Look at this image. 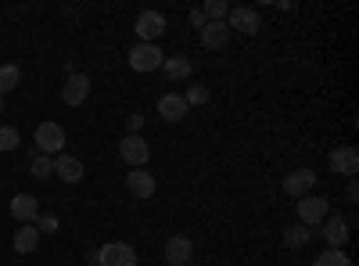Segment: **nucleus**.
<instances>
[{
  "mask_svg": "<svg viewBox=\"0 0 359 266\" xmlns=\"http://www.w3.org/2000/svg\"><path fill=\"white\" fill-rule=\"evenodd\" d=\"M187 101H184V94H162L158 98V115L165 123H180V119H187Z\"/></svg>",
  "mask_w": 359,
  "mask_h": 266,
  "instance_id": "15",
  "label": "nucleus"
},
{
  "mask_svg": "<svg viewBox=\"0 0 359 266\" xmlns=\"http://www.w3.org/2000/svg\"><path fill=\"white\" fill-rule=\"evenodd\" d=\"M11 245H15V252H18V255H29V252H36V248H40V230H36L33 223H22V227L15 230Z\"/></svg>",
  "mask_w": 359,
  "mask_h": 266,
  "instance_id": "18",
  "label": "nucleus"
},
{
  "mask_svg": "<svg viewBox=\"0 0 359 266\" xmlns=\"http://www.w3.org/2000/svg\"><path fill=\"white\" fill-rule=\"evenodd\" d=\"M162 72H165L169 79H187V76H191V62H187V58H165Z\"/></svg>",
  "mask_w": 359,
  "mask_h": 266,
  "instance_id": "20",
  "label": "nucleus"
},
{
  "mask_svg": "<svg viewBox=\"0 0 359 266\" xmlns=\"http://www.w3.org/2000/svg\"><path fill=\"white\" fill-rule=\"evenodd\" d=\"M359 198V187H355V176L348 180V187H345V201H355Z\"/></svg>",
  "mask_w": 359,
  "mask_h": 266,
  "instance_id": "30",
  "label": "nucleus"
},
{
  "mask_svg": "<svg viewBox=\"0 0 359 266\" xmlns=\"http://www.w3.org/2000/svg\"><path fill=\"white\" fill-rule=\"evenodd\" d=\"M97 266H137V252L126 241H108L97 248Z\"/></svg>",
  "mask_w": 359,
  "mask_h": 266,
  "instance_id": "5",
  "label": "nucleus"
},
{
  "mask_svg": "<svg viewBox=\"0 0 359 266\" xmlns=\"http://www.w3.org/2000/svg\"><path fill=\"white\" fill-rule=\"evenodd\" d=\"M18 144H22V137L15 126H0V152H15Z\"/></svg>",
  "mask_w": 359,
  "mask_h": 266,
  "instance_id": "26",
  "label": "nucleus"
},
{
  "mask_svg": "<svg viewBox=\"0 0 359 266\" xmlns=\"http://www.w3.org/2000/svg\"><path fill=\"white\" fill-rule=\"evenodd\" d=\"M126 126H130V133H140V130H144V115H140V112H133L130 119H126Z\"/></svg>",
  "mask_w": 359,
  "mask_h": 266,
  "instance_id": "28",
  "label": "nucleus"
},
{
  "mask_svg": "<svg viewBox=\"0 0 359 266\" xmlns=\"http://www.w3.org/2000/svg\"><path fill=\"white\" fill-rule=\"evenodd\" d=\"M86 98H90V76L72 72V76L65 79V86H62V101H65L69 108H79Z\"/></svg>",
  "mask_w": 359,
  "mask_h": 266,
  "instance_id": "9",
  "label": "nucleus"
},
{
  "mask_svg": "<svg viewBox=\"0 0 359 266\" xmlns=\"http://www.w3.org/2000/svg\"><path fill=\"white\" fill-rule=\"evenodd\" d=\"M327 216H331V201L320 198V194H306V198H298V223L316 230Z\"/></svg>",
  "mask_w": 359,
  "mask_h": 266,
  "instance_id": "1",
  "label": "nucleus"
},
{
  "mask_svg": "<svg viewBox=\"0 0 359 266\" xmlns=\"http://www.w3.org/2000/svg\"><path fill=\"white\" fill-rule=\"evenodd\" d=\"M226 29L230 33H245V36H255L259 33V11L255 8H230L226 15Z\"/></svg>",
  "mask_w": 359,
  "mask_h": 266,
  "instance_id": "7",
  "label": "nucleus"
},
{
  "mask_svg": "<svg viewBox=\"0 0 359 266\" xmlns=\"http://www.w3.org/2000/svg\"><path fill=\"white\" fill-rule=\"evenodd\" d=\"M313 266H352V259L345 255V248H327L323 255L313 259Z\"/></svg>",
  "mask_w": 359,
  "mask_h": 266,
  "instance_id": "22",
  "label": "nucleus"
},
{
  "mask_svg": "<svg viewBox=\"0 0 359 266\" xmlns=\"http://www.w3.org/2000/svg\"><path fill=\"white\" fill-rule=\"evenodd\" d=\"M54 176L57 180H65V184H79L83 180V162L76 155H54Z\"/></svg>",
  "mask_w": 359,
  "mask_h": 266,
  "instance_id": "16",
  "label": "nucleus"
},
{
  "mask_svg": "<svg viewBox=\"0 0 359 266\" xmlns=\"http://www.w3.org/2000/svg\"><path fill=\"white\" fill-rule=\"evenodd\" d=\"M11 216H15L18 227H22V223H36L40 201H36L33 194H15V198H11Z\"/></svg>",
  "mask_w": 359,
  "mask_h": 266,
  "instance_id": "14",
  "label": "nucleus"
},
{
  "mask_svg": "<svg viewBox=\"0 0 359 266\" xmlns=\"http://www.w3.org/2000/svg\"><path fill=\"white\" fill-rule=\"evenodd\" d=\"M33 227H36L40 234H54V230H57V216H54V213H50V216H43V213H40Z\"/></svg>",
  "mask_w": 359,
  "mask_h": 266,
  "instance_id": "27",
  "label": "nucleus"
},
{
  "mask_svg": "<svg viewBox=\"0 0 359 266\" xmlns=\"http://www.w3.org/2000/svg\"><path fill=\"white\" fill-rule=\"evenodd\" d=\"M205 22H208V18L201 15V8H194V11H191V25H194L198 33H201V29H205Z\"/></svg>",
  "mask_w": 359,
  "mask_h": 266,
  "instance_id": "29",
  "label": "nucleus"
},
{
  "mask_svg": "<svg viewBox=\"0 0 359 266\" xmlns=\"http://www.w3.org/2000/svg\"><path fill=\"white\" fill-rule=\"evenodd\" d=\"M187 266H198V262H187Z\"/></svg>",
  "mask_w": 359,
  "mask_h": 266,
  "instance_id": "32",
  "label": "nucleus"
},
{
  "mask_svg": "<svg viewBox=\"0 0 359 266\" xmlns=\"http://www.w3.org/2000/svg\"><path fill=\"white\" fill-rule=\"evenodd\" d=\"M133 29H137V36H140L144 44H155L158 36H165L169 22H165V15H162V11H140Z\"/></svg>",
  "mask_w": 359,
  "mask_h": 266,
  "instance_id": "6",
  "label": "nucleus"
},
{
  "mask_svg": "<svg viewBox=\"0 0 359 266\" xmlns=\"http://www.w3.org/2000/svg\"><path fill=\"white\" fill-rule=\"evenodd\" d=\"M309 238H313V230L302 227V223H294V227L284 230V248H302V245H309Z\"/></svg>",
  "mask_w": 359,
  "mask_h": 266,
  "instance_id": "19",
  "label": "nucleus"
},
{
  "mask_svg": "<svg viewBox=\"0 0 359 266\" xmlns=\"http://www.w3.org/2000/svg\"><path fill=\"white\" fill-rule=\"evenodd\" d=\"M208 98H212V91H208V86H201V83H194V86H187V94H184V101H187V108L194 105H208Z\"/></svg>",
  "mask_w": 359,
  "mask_h": 266,
  "instance_id": "25",
  "label": "nucleus"
},
{
  "mask_svg": "<svg viewBox=\"0 0 359 266\" xmlns=\"http://www.w3.org/2000/svg\"><path fill=\"white\" fill-rule=\"evenodd\" d=\"M29 173L36 176V180H50L54 176V159H47V155H33V162H29Z\"/></svg>",
  "mask_w": 359,
  "mask_h": 266,
  "instance_id": "21",
  "label": "nucleus"
},
{
  "mask_svg": "<svg viewBox=\"0 0 359 266\" xmlns=\"http://www.w3.org/2000/svg\"><path fill=\"white\" fill-rule=\"evenodd\" d=\"M126 187H130V194H133V198H140V201L155 198V191H158L155 176L147 173V169H130V173H126Z\"/></svg>",
  "mask_w": 359,
  "mask_h": 266,
  "instance_id": "11",
  "label": "nucleus"
},
{
  "mask_svg": "<svg viewBox=\"0 0 359 266\" xmlns=\"http://www.w3.org/2000/svg\"><path fill=\"white\" fill-rule=\"evenodd\" d=\"M162 266H165V262H162Z\"/></svg>",
  "mask_w": 359,
  "mask_h": 266,
  "instance_id": "34",
  "label": "nucleus"
},
{
  "mask_svg": "<svg viewBox=\"0 0 359 266\" xmlns=\"http://www.w3.org/2000/svg\"><path fill=\"white\" fill-rule=\"evenodd\" d=\"M201 15H205L208 22H226V15H230V4H226V0H208V4L201 8Z\"/></svg>",
  "mask_w": 359,
  "mask_h": 266,
  "instance_id": "24",
  "label": "nucleus"
},
{
  "mask_svg": "<svg viewBox=\"0 0 359 266\" xmlns=\"http://www.w3.org/2000/svg\"><path fill=\"white\" fill-rule=\"evenodd\" d=\"M187 262H194V241L184 234H172L165 241V266H187Z\"/></svg>",
  "mask_w": 359,
  "mask_h": 266,
  "instance_id": "8",
  "label": "nucleus"
},
{
  "mask_svg": "<svg viewBox=\"0 0 359 266\" xmlns=\"http://www.w3.org/2000/svg\"><path fill=\"white\" fill-rule=\"evenodd\" d=\"M230 29H226V22H205V29H201V44L208 47V51H223L226 44H230Z\"/></svg>",
  "mask_w": 359,
  "mask_h": 266,
  "instance_id": "17",
  "label": "nucleus"
},
{
  "mask_svg": "<svg viewBox=\"0 0 359 266\" xmlns=\"http://www.w3.org/2000/svg\"><path fill=\"white\" fill-rule=\"evenodd\" d=\"M90 266H97V262H90Z\"/></svg>",
  "mask_w": 359,
  "mask_h": 266,
  "instance_id": "33",
  "label": "nucleus"
},
{
  "mask_svg": "<svg viewBox=\"0 0 359 266\" xmlns=\"http://www.w3.org/2000/svg\"><path fill=\"white\" fill-rule=\"evenodd\" d=\"M327 162H331V169H334L338 176H348V180H352V176L359 173V152H355L352 144H345V147H334V152H331V159H327Z\"/></svg>",
  "mask_w": 359,
  "mask_h": 266,
  "instance_id": "10",
  "label": "nucleus"
},
{
  "mask_svg": "<svg viewBox=\"0 0 359 266\" xmlns=\"http://www.w3.org/2000/svg\"><path fill=\"white\" fill-rule=\"evenodd\" d=\"M18 83H22V69L18 65H0V94L15 91Z\"/></svg>",
  "mask_w": 359,
  "mask_h": 266,
  "instance_id": "23",
  "label": "nucleus"
},
{
  "mask_svg": "<svg viewBox=\"0 0 359 266\" xmlns=\"http://www.w3.org/2000/svg\"><path fill=\"white\" fill-rule=\"evenodd\" d=\"M0 115H4V94H0Z\"/></svg>",
  "mask_w": 359,
  "mask_h": 266,
  "instance_id": "31",
  "label": "nucleus"
},
{
  "mask_svg": "<svg viewBox=\"0 0 359 266\" xmlns=\"http://www.w3.org/2000/svg\"><path fill=\"white\" fill-rule=\"evenodd\" d=\"M118 155H123V162L130 169H144L147 159H151V147H147V140L140 133H126L123 140H118Z\"/></svg>",
  "mask_w": 359,
  "mask_h": 266,
  "instance_id": "2",
  "label": "nucleus"
},
{
  "mask_svg": "<svg viewBox=\"0 0 359 266\" xmlns=\"http://www.w3.org/2000/svg\"><path fill=\"white\" fill-rule=\"evenodd\" d=\"M313 187H316V173L313 169H294V173L284 176V191L291 198H306V194H313Z\"/></svg>",
  "mask_w": 359,
  "mask_h": 266,
  "instance_id": "12",
  "label": "nucleus"
},
{
  "mask_svg": "<svg viewBox=\"0 0 359 266\" xmlns=\"http://www.w3.org/2000/svg\"><path fill=\"white\" fill-rule=\"evenodd\" d=\"M320 238L327 241V248H345V241H348V223H345L341 216H327V220L320 223Z\"/></svg>",
  "mask_w": 359,
  "mask_h": 266,
  "instance_id": "13",
  "label": "nucleus"
},
{
  "mask_svg": "<svg viewBox=\"0 0 359 266\" xmlns=\"http://www.w3.org/2000/svg\"><path fill=\"white\" fill-rule=\"evenodd\" d=\"M162 62H165V54H162L158 44H137L130 51V69L133 72H158Z\"/></svg>",
  "mask_w": 359,
  "mask_h": 266,
  "instance_id": "3",
  "label": "nucleus"
},
{
  "mask_svg": "<svg viewBox=\"0 0 359 266\" xmlns=\"http://www.w3.org/2000/svg\"><path fill=\"white\" fill-rule=\"evenodd\" d=\"M36 152L40 155H62L65 152V130L57 123H40L36 126Z\"/></svg>",
  "mask_w": 359,
  "mask_h": 266,
  "instance_id": "4",
  "label": "nucleus"
}]
</instances>
